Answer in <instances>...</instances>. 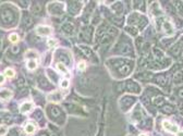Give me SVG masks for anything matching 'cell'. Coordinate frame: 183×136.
Returning <instances> with one entry per match:
<instances>
[{"label":"cell","mask_w":183,"mask_h":136,"mask_svg":"<svg viewBox=\"0 0 183 136\" xmlns=\"http://www.w3.org/2000/svg\"><path fill=\"white\" fill-rule=\"evenodd\" d=\"M125 91H128V93H131V94H135V95H138V94L141 93V86L137 84L136 82H134V81L132 80H129L125 82Z\"/></svg>","instance_id":"8"},{"label":"cell","mask_w":183,"mask_h":136,"mask_svg":"<svg viewBox=\"0 0 183 136\" xmlns=\"http://www.w3.org/2000/svg\"><path fill=\"white\" fill-rule=\"evenodd\" d=\"M161 27H162V30H165V32L167 33V34H172L173 33V27H172V25H171V23L169 21H162L161 22Z\"/></svg>","instance_id":"19"},{"label":"cell","mask_w":183,"mask_h":136,"mask_svg":"<svg viewBox=\"0 0 183 136\" xmlns=\"http://www.w3.org/2000/svg\"><path fill=\"white\" fill-rule=\"evenodd\" d=\"M136 102V98L132 97V96H123L120 100H119V106H120V109L125 112V111L130 110L131 107L133 106Z\"/></svg>","instance_id":"6"},{"label":"cell","mask_w":183,"mask_h":136,"mask_svg":"<svg viewBox=\"0 0 183 136\" xmlns=\"http://www.w3.org/2000/svg\"><path fill=\"white\" fill-rule=\"evenodd\" d=\"M161 110H162V112L167 113V115H171V113L176 112V108H175V106H172V105H165V106L162 107Z\"/></svg>","instance_id":"26"},{"label":"cell","mask_w":183,"mask_h":136,"mask_svg":"<svg viewBox=\"0 0 183 136\" xmlns=\"http://www.w3.org/2000/svg\"><path fill=\"white\" fill-rule=\"evenodd\" d=\"M134 62L132 59L123 58H112L107 61V67L111 74L116 78H124L132 73L134 69Z\"/></svg>","instance_id":"1"},{"label":"cell","mask_w":183,"mask_h":136,"mask_svg":"<svg viewBox=\"0 0 183 136\" xmlns=\"http://www.w3.org/2000/svg\"><path fill=\"white\" fill-rule=\"evenodd\" d=\"M178 136H182V133H179V134H178Z\"/></svg>","instance_id":"44"},{"label":"cell","mask_w":183,"mask_h":136,"mask_svg":"<svg viewBox=\"0 0 183 136\" xmlns=\"http://www.w3.org/2000/svg\"><path fill=\"white\" fill-rule=\"evenodd\" d=\"M47 115L50 121L58 125H63L67 120L65 110L57 105H49L47 107Z\"/></svg>","instance_id":"3"},{"label":"cell","mask_w":183,"mask_h":136,"mask_svg":"<svg viewBox=\"0 0 183 136\" xmlns=\"http://www.w3.org/2000/svg\"><path fill=\"white\" fill-rule=\"evenodd\" d=\"M50 33H51V28L49 26L41 25L37 27V34L41 35V36H48Z\"/></svg>","instance_id":"13"},{"label":"cell","mask_w":183,"mask_h":136,"mask_svg":"<svg viewBox=\"0 0 183 136\" xmlns=\"http://www.w3.org/2000/svg\"><path fill=\"white\" fill-rule=\"evenodd\" d=\"M22 25L24 28H30L33 25V19L28 12H23L22 15Z\"/></svg>","instance_id":"12"},{"label":"cell","mask_w":183,"mask_h":136,"mask_svg":"<svg viewBox=\"0 0 183 136\" xmlns=\"http://www.w3.org/2000/svg\"><path fill=\"white\" fill-rule=\"evenodd\" d=\"M61 30L63 34L68 35V36H72L74 34V25L70 22H65L61 26Z\"/></svg>","instance_id":"11"},{"label":"cell","mask_w":183,"mask_h":136,"mask_svg":"<svg viewBox=\"0 0 183 136\" xmlns=\"http://www.w3.org/2000/svg\"><path fill=\"white\" fill-rule=\"evenodd\" d=\"M9 38H10L11 43H17V41L19 40V36H17V34H11Z\"/></svg>","instance_id":"35"},{"label":"cell","mask_w":183,"mask_h":136,"mask_svg":"<svg viewBox=\"0 0 183 136\" xmlns=\"http://www.w3.org/2000/svg\"><path fill=\"white\" fill-rule=\"evenodd\" d=\"M38 85L41 89H51V85L49 84V81L46 80L45 77H39L38 78Z\"/></svg>","instance_id":"17"},{"label":"cell","mask_w":183,"mask_h":136,"mask_svg":"<svg viewBox=\"0 0 183 136\" xmlns=\"http://www.w3.org/2000/svg\"><path fill=\"white\" fill-rule=\"evenodd\" d=\"M162 126H164L165 130L168 131V132H171V133H177L178 132V126L173 125V124L171 123V122H169V121H164Z\"/></svg>","instance_id":"16"},{"label":"cell","mask_w":183,"mask_h":136,"mask_svg":"<svg viewBox=\"0 0 183 136\" xmlns=\"http://www.w3.org/2000/svg\"><path fill=\"white\" fill-rule=\"evenodd\" d=\"M25 132L27 133V134H34L35 132H36V125H35V123H33V122H28L27 124L25 125Z\"/></svg>","instance_id":"24"},{"label":"cell","mask_w":183,"mask_h":136,"mask_svg":"<svg viewBox=\"0 0 183 136\" xmlns=\"http://www.w3.org/2000/svg\"><path fill=\"white\" fill-rule=\"evenodd\" d=\"M68 86H69V81L68 80L61 81V87H62V88H67Z\"/></svg>","instance_id":"38"},{"label":"cell","mask_w":183,"mask_h":136,"mask_svg":"<svg viewBox=\"0 0 183 136\" xmlns=\"http://www.w3.org/2000/svg\"><path fill=\"white\" fill-rule=\"evenodd\" d=\"M154 83H156V84L160 85V86H165V85L167 84L166 76L161 75V74H159V75H156L155 77H154Z\"/></svg>","instance_id":"21"},{"label":"cell","mask_w":183,"mask_h":136,"mask_svg":"<svg viewBox=\"0 0 183 136\" xmlns=\"http://www.w3.org/2000/svg\"><path fill=\"white\" fill-rule=\"evenodd\" d=\"M83 33H84V39L89 40V38H91V28H85Z\"/></svg>","instance_id":"34"},{"label":"cell","mask_w":183,"mask_h":136,"mask_svg":"<svg viewBox=\"0 0 183 136\" xmlns=\"http://www.w3.org/2000/svg\"><path fill=\"white\" fill-rule=\"evenodd\" d=\"M140 136H147V135H146V134H141Z\"/></svg>","instance_id":"43"},{"label":"cell","mask_w":183,"mask_h":136,"mask_svg":"<svg viewBox=\"0 0 183 136\" xmlns=\"http://www.w3.org/2000/svg\"><path fill=\"white\" fill-rule=\"evenodd\" d=\"M6 75L8 76V77L12 78L13 76H14V71H13L12 69H7L6 70Z\"/></svg>","instance_id":"36"},{"label":"cell","mask_w":183,"mask_h":136,"mask_svg":"<svg viewBox=\"0 0 183 136\" xmlns=\"http://www.w3.org/2000/svg\"><path fill=\"white\" fill-rule=\"evenodd\" d=\"M56 59H58L59 61H62L63 63H65V64H68V65H71V63H72V58H71V56H70V54L63 49H60L56 52Z\"/></svg>","instance_id":"9"},{"label":"cell","mask_w":183,"mask_h":136,"mask_svg":"<svg viewBox=\"0 0 183 136\" xmlns=\"http://www.w3.org/2000/svg\"><path fill=\"white\" fill-rule=\"evenodd\" d=\"M132 119L136 122L143 119V111H142V109H141L140 106H137L135 109H134L133 113H132Z\"/></svg>","instance_id":"14"},{"label":"cell","mask_w":183,"mask_h":136,"mask_svg":"<svg viewBox=\"0 0 183 136\" xmlns=\"http://www.w3.org/2000/svg\"><path fill=\"white\" fill-rule=\"evenodd\" d=\"M19 19L17 9L12 4L4 3L0 6V26L1 27H12L17 24Z\"/></svg>","instance_id":"2"},{"label":"cell","mask_w":183,"mask_h":136,"mask_svg":"<svg viewBox=\"0 0 183 136\" xmlns=\"http://www.w3.org/2000/svg\"><path fill=\"white\" fill-rule=\"evenodd\" d=\"M7 131H8V129H7V126H0V135H4L7 134Z\"/></svg>","instance_id":"37"},{"label":"cell","mask_w":183,"mask_h":136,"mask_svg":"<svg viewBox=\"0 0 183 136\" xmlns=\"http://www.w3.org/2000/svg\"><path fill=\"white\" fill-rule=\"evenodd\" d=\"M13 96V93L10 89H1L0 91V100H9Z\"/></svg>","instance_id":"15"},{"label":"cell","mask_w":183,"mask_h":136,"mask_svg":"<svg viewBox=\"0 0 183 136\" xmlns=\"http://www.w3.org/2000/svg\"><path fill=\"white\" fill-rule=\"evenodd\" d=\"M47 75L49 76V80L51 81V82H54V83L58 82V75H57L52 70H50V69L47 70Z\"/></svg>","instance_id":"27"},{"label":"cell","mask_w":183,"mask_h":136,"mask_svg":"<svg viewBox=\"0 0 183 136\" xmlns=\"http://www.w3.org/2000/svg\"><path fill=\"white\" fill-rule=\"evenodd\" d=\"M80 49L82 50L83 54H84L85 56L89 57V59H95L94 52H93V50L89 47H86V46H80Z\"/></svg>","instance_id":"22"},{"label":"cell","mask_w":183,"mask_h":136,"mask_svg":"<svg viewBox=\"0 0 183 136\" xmlns=\"http://www.w3.org/2000/svg\"><path fill=\"white\" fill-rule=\"evenodd\" d=\"M114 52L119 54H133V48H132L131 44L129 40H121L119 44H117L116 49Z\"/></svg>","instance_id":"5"},{"label":"cell","mask_w":183,"mask_h":136,"mask_svg":"<svg viewBox=\"0 0 183 136\" xmlns=\"http://www.w3.org/2000/svg\"><path fill=\"white\" fill-rule=\"evenodd\" d=\"M38 136H51V134H50L48 131H43V132L39 133Z\"/></svg>","instance_id":"40"},{"label":"cell","mask_w":183,"mask_h":136,"mask_svg":"<svg viewBox=\"0 0 183 136\" xmlns=\"http://www.w3.org/2000/svg\"><path fill=\"white\" fill-rule=\"evenodd\" d=\"M32 109H33V104L30 101H26V102H24V104H22L21 108H20V111H21L22 113H27V112H30Z\"/></svg>","instance_id":"23"},{"label":"cell","mask_w":183,"mask_h":136,"mask_svg":"<svg viewBox=\"0 0 183 136\" xmlns=\"http://www.w3.org/2000/svg\"><path fill=\"white\" fill-rule=\"evenodd\" d=\"M27 68L30 70H35L37 68V63H36V61H34V60H30L27 62Z\"/></svg>","instance_id":"33"},{"label":"cell","mask_w":183,"mask_h":136,"mask_svg":"<svg viewBox=\"0 0 183 136\" xmlns=\"http://www.w3.org/2000/svg\"><path fill=\"white\" fill-rule=\"evenodd\" d=\"M182 41L180 43V45L179 44H177V45H175L173 47H171V49H170V52L173 54V56H176V57H178L179 56V54L181 52V49H182Z\"/></svg>","instance_id":"25"},{"label":"cell","mask_w":183,"mask_h":136,"mask_svg":"<svg viewBox=\"0 0 183 136\" xmlns=\"http://www.w3.org/2000/svg\"><path fill=\"white\" fill-rule=\"evenodd\" d=\"M62 97L63 95L60 93V91H54V93H51L49 96H48V100H50V101H60V100H62Z\"/></svg>","instance_id":"18"},{"label":"cell","mask_w":183,"mask_h":136,"mask_svg":"<svg viewBox=\"0 0 183 136\" xmlns=\"http://www.w3.org/2000/svg\"><path fill=\"white\" fill-rule=\"evenodd\" d=\"M128 23L130 26H133L135 28H143L147 24V19L138 12H133L128 17Z\"/></svg>","instance_id":"4"},{"label":"cell","mask_w":183,"mask_h":136,"mask_svg":"<svg viewBox=\"0 0 183 136\" xmlns=\"http://www.w3.org/2000/svg\"><path fill=\"white\" fill-rule=\"evenodd\" d=\"M47 44H48V46H49V47H54V46L57 44V41H56V40H54V39H49Z\"/></svg>","instance_id":"39"},{"label":"cell","mask_w":183,"mask_h":136,"mask_svg":"<svg viewBox=\"0 0 183 136\" xmlns=\"http://www.w3.org/2000/svg\"><path fill=\"white\" fill-rule=\"evenodd\" d=\"M7 136H20V130L17 128H13L9 131L8 135Z\"/></svg>","instance_id":"31"},{"label":"cell","mask_w":183,"mask_h":136,"mask_svg":"<svg viewBox=\"0 0 183 136\" xmlns=\"http://www.w3.org/2000/svg\"><path fill=\"white\" fill-rule=\"evenodd\" d=\"M57 69L59 70V72L62 74H67L68 73V70L67 68L65 67V65L62 64V63H57Z\"/></svg>","instance_id":"32"},{"label":"cell","mask_w":183,"mask_h":136,"mask_svg":"<svg viewBox=\"0 0 183 136\" xmlns=\"http://www.w3.org/2000/svg\"><path fill=\"white\" fill-rule=\"evenodd\" d=\"M47 10H48V12L52 15H60V14H62L63 11H65V4L59 1L50 2L47 7Z\"/></svg>","instance_id":"7"},{"label":"cell","mask_w":183,"mask_h":136,"mask_svg":"<svg viewBox=\"0 0 183 136\" xmlns=\"http://www.w3.org/2000/svg\"><path fill=\"white\" fill-rule=\"evenodd\" d=\"M79 69H80L81 71H83V70L85 69V63L84 62H80V63H79Z\"/></svg>","instance_id":"41"},{"label":"cell","mask_w":183,"mask_h":136,"mask_svg":"<svg viewBox=\"0 0 183 136\" xmlns=\"http://www.w3.org/2000/svg\"><path fill=\"white\" fill-rule=\"evenodd\" d=\"M11 121V115L7 111H0V123H9Z\"/></svg>","instance_id":"20"},{"label":"cell","mask_w":183,"mask_h":136,"mask_svg":"<svg viewBox=\"0 0 183 136\" xmlns=\"http://www.w3.org/2000/svg\"><path fill=\"white\" fill-rule=\"evenodd\" d=\"M69 12L73 15H76L80 13V11L82 10V2L80 1H70L69 2Z\"/></svg>","instance_id":"10"},{"label":"cell","mask_w":183,"mask_h":136,"mask_svg":"<svg viewBox=\"0 0 183 136\" xmlns=\"http://www.w3.org/2000/svg\"><path fill=\"white\" fill-rule=\"evenodd\" d=\"M165 102H166V99H165L164 97H157L154 99V105L157 107H161L165 105Z\"/></svg>","instance_id":"29"},{"label":"cell","mask_w":183,"mask_h":136,"mask_svg":"<svg viewBox=\"0 0 183 136\" xmlns=\"http://www.w3.org/2000/svg\"><path fill=\"white\" fill-rule=\"evenodd\" d=\"M125 30H127L128 33H130L132 36H135V35H137V28L133 27V26H128V27L125 28Z\"/></svg>","instance_id":"30"},{"label":"cell","mask_w":183,"mask_h":136,"mask_svg":"<svg viewBox=\"0 0 183 136\" xmlns=\"http://www.w3.org/2000/svg\"><path fill=\"white\" fill-rule=\"evenodd\" d=\"M4 82V76L2 74H0V83H3Z\"/></svg>","instance_id":"42"},{"label":"cell","mask_w":183,"mask_h":136,"mask_svg":"<svg viewBox=\"0 0 183 136\" xmlns=\"http://www.w3.org/2000/svg\"><path fill=\"white\" fill-rule=\"evenodd\" d=\"M32 12L34 13V14H36V15L41 14V6L38 3V2H35V3L32 6Z\"/></svg>","instance_id":"28"}]
</instances>
